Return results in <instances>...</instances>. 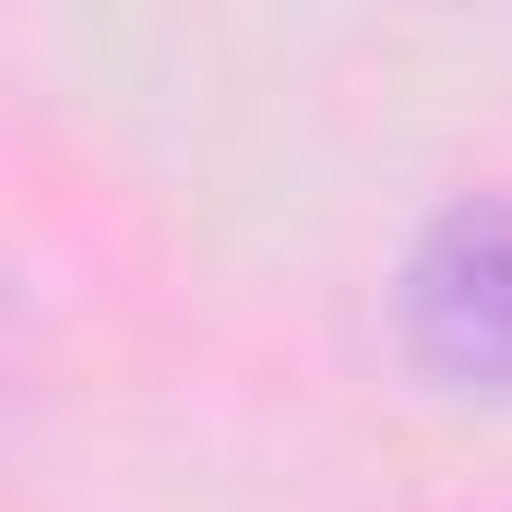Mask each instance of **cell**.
I'll return each instance as SVG.
<instances>
[{
    "label": "cell",
    "instance_id": "6da1fadb",
    "mask_svg": "<svg viewBox=\"0 0 512 512\" xmlns=\"http://www.w3.org/2000/svg\"><path fill=\"white\" fill-rule=\"evenodd\" d=\"M382 310H393V346H405L429 382L512 405V191L441 203V215L405 239Z\"/></svg>",
    "mask_w": 512,
    "mask_h": 512
}]
</instances>
